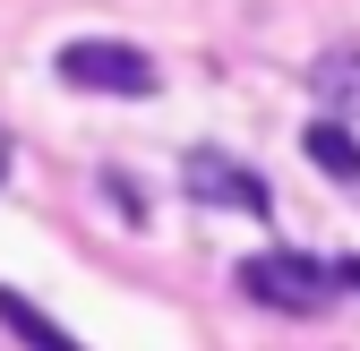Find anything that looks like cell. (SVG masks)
Masks as SVG:
<instances>
[{"label": "cell", "mask_w": 360, "mask_h": 351, "mask_svg": "<svg viewBox=\"0 0 360 351\" xmlns=\"http://www.w3.org/2000/svg\"><path fill=\"white\" fill-rule=\"evenodd\" d=\"M180 197L223 206V214H275V189H266L240 154H223V146H189L180 154Z\"/></svg>", "instance_id": "3"}, {"label": "cell", "mask_w": 360, "mask_h": 351, "mask_svg": "<svg viewBox=\"0 0 360 351\" xmlns=\"http://www.w3.org/2000/svg\"><path fill=\"white\" fill-rule=\"evenodd\" d=\"M309 95H318L326 120H352L360 112V43H326V52L309 60Z\"/></svg>", "instance_id": "4"}, {"label": "cell", "mask_w": 360, "mask_h": 351, "mask_svg": "<svg viewBox=\"0 0 360 351\" xmlns=\"http://www.w3.org/2000/svg\"><path fill=\"white\" fill-rule=\"evenodd\" d=\"M9 154H18V146H9V128H0V180H9Z\"/></svg>", "instance_id": "8"}, {"label": "cell", "mask_w": 360, "mask_h": 351, "mask_svg": "<svg viewBox=\"0 0 360 351\" xmlns=\"http://www.w3.org/2000/svg\"><path fill=\"white\" fill-rule=\"evenodd\" d=\"M60 86H77V95H120V103H146L155 95V60L138 52V43H112V34H77V43H60Z\"/></svg>", "instance_id": "2"}, {"label": "cell", "mask_w": 360, "mask_h": 351, "mask_svg": "<svg viewBox=\"0 0 360 351\" xmlns=\"http://www.w3.org/2000/svg\"><path fill=\"white\" fill-rule=\"evenodd\" d=\"M257 309H275V317H318L326 300H335V266L326 257H300V249H257L240 257V274H232Z\"/></svg>", "instance_id": "1"}, {"label": "cell", "mask_w": 360, "mask_h": 351, "mask_svg": "<svg viewBox=\"0 0 360 351\" xmlns=\"http://www.w3.org/2000/svg\"><path fill=\"white\" fill-rule=\"evenodd\" d=\"M335 283H352V291H360V257H335Z\"/></svg>", "instance_id": "7"}, {"label": "cell", "mask_w": 360, "mask_h": 351, "mask_svg": "<svg viewBox=\"0 0 360 351\" xmlns=\"http://www.w3.org/2000/svg\"><path fill=\"white\" fill-rule=\"evenodd\" d=\"M300 154L326 171V180H343V189H360V138L343 120H309V138H300Z\"/></svg>", "instance_id": "6"}, {"label": "cell", "mask_w": 360, "mask_h": 351, "mask_svg": "<svg viewBox=\"0 0 360 351\" xmlns=\"http://www.w3.org/2000/svg\"><path fill=\"white\" fill-rule=\"evenodd\" d=\"M0 326H9V334H18L26 351H86V343H77V334H69L60 317H43L34 300H26V291H9V283H0Z\"/></svg>", "instance_id": "5"}]
</instances>
